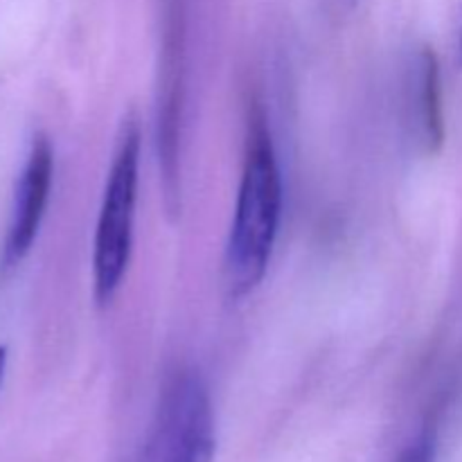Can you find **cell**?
I'll return each mask as SVG.
<instances>
[{"label": "cell", "instance_id": "obj_1", "mask_svg": "<svg viewBox=\"0 0 462 462\" xmlns=\"http://www.w3.org/2000/svg\"><path fill=\"white\" fill-rule=\"evenodd\" d=\"M280 215L282 176L269 131L257 122L248 135L246 162L226 246V287L233 296H246L264 280L278 239Z\"/></svg>", "mask_w": 462, "mask_h": 462}, {"label": "cell", "instance_id": "obj_2", "mask_svg": "<svg viewBox=\"0 0 462 462\" xmlns=\"http://www.w3.org/2000/svg\"><path fill=\"white\" fill-rule=\"evenodd\" d=\"M140 174V134L135 125L122 131L104 188L99 206L97 228L93 246L95 298L102 305L113 300L131 260L135 226V203H138Z\"/></svg>", "mask_w": 462, "mask_h": 462}, {"label": "cell", "instance_id": "obj_3", "mask_svg": "<svg viewBox=\"0 0 462 462\" xmlns=\"http://www.w3.org/2000/svg\"><path fill=\"white\" fill-rule=\"evenodd\" d=\"M210 395L197 374H180L158 404L143 445L129 462H215Z\"/></svg>", "mask_w": 462, "mask_h": 462}, {"label": "cell", "instance_id": "obj_4", "mask_svg": "<svg viewBox=\"0 0 462 462\" xmlns=\"http://www.w3.org/2000/svg\"><path fill=\"white\" fill-rule=\"evenodd\" d=\"M54 180V152L48 135L39 134L32 140L30 153L25 158L21 176L14 189L12 221L3 244V269H14L30 255L45 210H48L50 192Z\"/></svg>", "mask_w": 462, "mask_h": 462}, {"label": "cell", "instance_id": "obj_5", "mask_svg": "<svg viewBox=\"0 0 462 462\" xmlns=\"http://www.w3.org/2000/svg\"><path fill=\"white\" fill-rule=\"evenodd\" d=\"M406 106L413 135L427 152H436L445 138L442 125V90L438 59L431 50H420L406 81Z\"/></svg>", "mask_w": 462, "mask_h": 462}, {"label": "cell", "instance_id": "obj_6", "mask_svg": "<svg viewBox=\"0 0 462 462\" xmlns=\"http://www.w3.org/2000/svg\"><path fill=\"white\" fill-rule=\"evenodd\" d=\"M393 462H436V436L422 433Z\"/></svg>", "mask_w": 462, "mask_h": 462}, {"label": "cell", "instance_id": "obj_7", "mask_svg": "<svg viewBox=\"0 0 462 462\" xmlns=\"http://www.w3.org/2000/svg\"><path fill=\"white\" fill-rule=\"evenodd\" d=\"M7 347L0 346V386H3V379H5V370H7Z\"/></svg>", "mask_w": 462, "mask_h": 462}, {"label": "cell", "instance_id": "obj_8", "mask_svg": "<svg viewBox=\"0 0 462 462\" xmlns=\"http://www.w3.org/2000/svg\"><path fill=\"white\" fill-rule=\"evenodd\" d=\"M460 57H462V34H460Z\"/></svg>", "mask_w": 462, "mask_h": 462}]
</instances>
